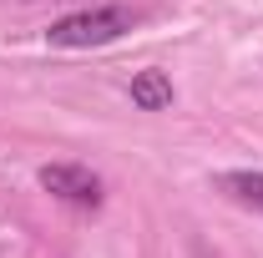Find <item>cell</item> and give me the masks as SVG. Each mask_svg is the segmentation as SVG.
<instances>
[{
	"label": "cell",
	"mask_w": 263,
	"mask_h": 258,
	"mask_svg": "<svg viewBox=\"0 0 263 258\" xmlns=\"http://www.w3.org/2000/svg\"><path fill=\"white\" fill-rule=\"evenodd\" d=\"M132 26H137V10H127V5H86V10H76V15L51 21L46 41H51V46H66V51H86V46H111V41H122Z\"/></svg>",
	"instance_id": "1"
},
{
	"label": "cell",
	"mask_w": 263,
	"mask_h": 258,
	"mask_svg": "<svg viewBox=\"0 0 263 258\" xmlns=\"http://www.w3.org/2000/svg\"><path fill=\"white\" fill-rule=\"evenodd\" d=\"M35 182L46 188V193L66 202V208H101V177L91 167H76V162H51V167H41L35 172Z\"/></svg>",
	"instance_id": "2"
},
{
	"label": "cell",
	"mask_w": 263,
	"mask_h": 258,
	"mask_svg": "<svg viewBox=\"0 0 263 258\" xmlns=\"http://www.w3.org/2000/svg\"><path fill=\"white\" fill-rule=\"evenodd\" d=\"M132 106H142V112H167V106H172V81H167V71H137V76H132Z\"/></svg>",
	"instance_id": "3"
},
{
	"label": "cell",
	"mask_w": 263,
	"mask_h": 258,
	"mask_svg": "<svg viewBox=\"0 0 263 258\" xmlns=\"http://www.w3.org/2000/svg\"><path fill=\"white\" fill-rule=\"evenodd\" d=\"M218 193H228L238 208L263 213V172H218Z\"/></svg>",
	"instance_id": "4"
}]
</instances>
